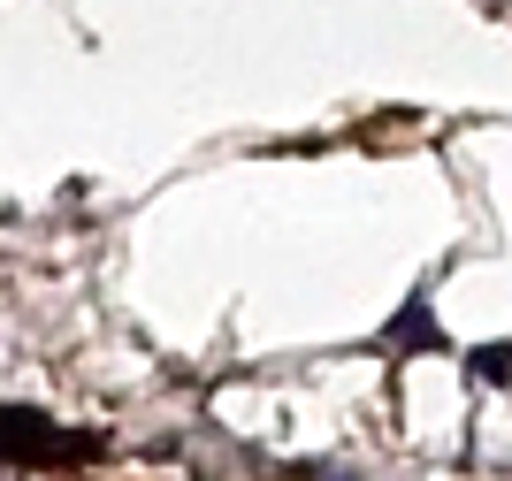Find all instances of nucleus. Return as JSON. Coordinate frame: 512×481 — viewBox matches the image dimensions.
Wrapping results in <instances>:
<instances>
[{"mask_svg":"<svg viewBox=\"0 0 512 481\" xmlns=\"http://www.w3.org/2000/svg\"><path fill=\"white\" fill-rule=\"evenodd\" d=\"M474 367H482V375H490V382H505V367H512V352H505V344H490V352H474Z\"/></svg>","mask_w":512,"mask_h":481,"instance_id":"obj_1","label":"nucleus"}]
</instances>
